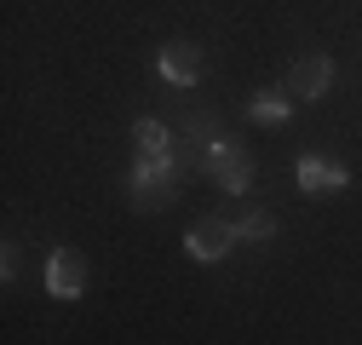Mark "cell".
<instances>
[{
  "instance_id": "cell-1",
  "label": "cell",
  "mask_w": 362,
  "mask_h": 345,
  "mask_svg": "<svg viewBox=\"0 0 362 345\" xmlns=\"http://www.w3.org/2000/svg\"><path fill=\"white\" fill-rule=\"evenodd\" d=\"M178 196V167L173 156H139V167L127 172V201L139 207V213H156Z\"/></svg>"
},
{
  "instance_id": "cell-2",
  "label": "cell",
  "mask_w": 362,
  "mask_h": 345,
  "mask_svg": "<svg viewBox=\"0 0 362 345\" xmlns=\"http://www.w3.org/2000/svg\"><path fill=\"white\" fill-rule=\"evenodd\" d=\"M202 172H207L218 190H230V196H242V190L253 185V161H247V150H236V144H207V150H202Z\"/></svg>"
},
{
  "instance_id": "cell-3",
  "label": "cell",
  "mask_w": 362,
  "mask_h": 345,
  "mask_svg": "<svg viewBox=\"0 0 362 345\" xmlns=\"http://www.w3.org/2000/svg\"><path fill=\"white\" fill-rule=\"evenodd\" d=\"M230 247H236V219H196L185 236V253L202 259V265H218Z\"/></svg>"
},
{
  "instance_id": "cell-4",
  "label": "cell",
  "mask_w": 362,
  "mask_h": 345,
  "mask_svg": "<svg viewBox=\"0 0 362 345\" xmlns=\"http://www.w3.org/2000/svg\"><path fill=\"white\" fill-rule=\"evenodd\" d=\"M293 179H299V190H305V196H334V190H345V185H351V167H345V161H334V156H299Z\"/></svg>"
},
{
  "instance_id": "cell-5",
  "label": "cell",
  "mask_w": 362,
  "mask_h": 345,
  "mask_svg": "<svg viewBox=\"0 0 362 345\" xmlns=\"http://www.w3.org/2000/svg\"><path fill=\"white\" fill-rule=\"evenodd\" d=\"M47 288H52V299H81L86 293V259H81V247H52Z\"/></svg>"
},
{
  "instance_id": "cell-6",
  "label": "cell",
  "mask_w": 362,
  "mask_h": 345,
  "mask_svg": "<svg viewBox=\"0 0 362 345\" xmlns=\"http://www.w3.org/2000/svg\"><path fill=\"white\" fill-rule=\"evenodd\" d=\"M328 86H334V64H328L322 52L293 58V69H288V98H322Z\"/></svg>"
},
{
  "instance_id": "cell-7",
  "label": "cell",
  "mask_w": 362,
  "mask_h": 345,
  "mask_svg": "<svg viewBox=\"0 0 362 345\" xmlns=\"http://www.w3.org/2000/svg\"><path fill=\"white\" fill-rule=\"evenodd\" d=\"M161 81H173V86H196L202 81V52L190 47V40H173V47H161Z\"/></svg>"
},
{
  "instance_id": "cell-8",
  "label": "cell",
  "mask_w": 362,
  "mask_h": 345,
  "mask_svg": "<svg viewBox=\"0 0 362 345\" xmlns=\"http://www.w3.org/2000/svg\"><path fill=\"white\" fill-rule=\"evenodd\" d=\"M247 121H259V127H288V93H259V98L247 104Z\"/></svg>"
},
{
  "instance_id": "cell-9",
  "label": "cell",
  "mask_w": 362,
  "mask_h": 345,
  "mask_svg": "<svg viewBox=\"0 0 362 345\" xmlns=\"http://www.w3.org/2000/svg\"><path fill=\"white\" fill-rule=\"evenodd\" d=\"M139 156H173V133H167V121H156V115L139 121Z\"/></svg>"
},
{
  "instance_id": "cell-10",
  "label": "cell",
  "mask_w": 362,
  "mask_h": 345,
  "mask_svg": "<svg viewBox=\"0 0 362 345\" xmlns=\"http://www.w3.org/2000/svg\"><path fill=\"white\" fill-rule=\"evenodd\" d=\"M236 236H247V242H270V236H276V219H270L264 207H253V213H242V219H236Z\"/></svg>"
}]
</instances>
